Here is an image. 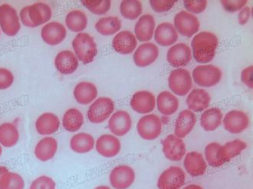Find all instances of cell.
<instances>
[{
	"instance_id": "cell-48",
	"label": "cell",
	"mask_w": 253,
	"mask_h": 189,
	"mask_svg": "<svg viewBox=\"0 0 253 189\" xmlns=\"http://www.w3.org/2000/svg\"><path fill=\"white\" fill-rule=\"evenodd\" d=\"M251 8L249 6H245L242 8L239 12L238 22L240 25H245L248 23L251 18Z\"/></svg>"
},
{
	"instance_id": "cell-49",
	"label": "cell",
	"mask_w": 253,
	"mask_h": 189,
	"mask_svg": "<svg viewBox=\"0 0 253 189\" xmlns=\"http://www.w3.org/2000/svg\"><path fill=\"white\" fill-rule=\"evenodd\" d=\"M183 189H204L202 186H199V185L191 184L189 186H186V187L183 188Z\"/></svg>"
},
{
	"instance_id": "cell-38",
	"label": "cell",
	"mask_w": 253,
	"mask_h": 189,
	"mask_svg": "<svg viewBox=\"0 0 253 189\" xmlns=\"http://www.w3.org/2000/svg\"><path fill=\"white\" fill-rule=\"evenodd\" d=\"M122 28L121 20L116 16L104 17L96 22L95 29L103 36H111L118 33Z\"/></svg>"
},
{
	"instance_id": "cell-2",
	"label": "cell",
	"mask_w": 253,
	"mask_h": 189,
	"mask_svg": "<svg viewBox=\"0 0 253 189\" xmlns=\"http://www.w3.org/2000/svg\"><path fill=\"white\" fill-rule=\"evenodd\" d=\"M52 15L51 8L48 4L38 2L22 8L19 13L20 22L27 28H35L47 24Z\"/></svg>"
},
{
	"instance_id": "cell-47",
	"label": "cell",
	"mask_w": 253,
	"mask_h": 189,
	"mask_svg": "<svg viewBox=\"0 0 253 189\" xmlns=\"http://www.w3.org/2000/svg\"><path fill=\"white\" fill-rule=\"evenodd\" d=\"M253 66L246 67L241 72V80L248 88L253 89Z\"/></svg>"
},
{
	"instance_id": "cell-43",
	"label": "cell",
	"mask_w": 253,
	"mask_h": 189,
	"mask_svg": "<svg viewBox=\"0 0 253 189\" xmlns=\"http://www.w3.org/2000/svg\"><path fill=\"white\" fill-rule=\"evenodd\" d=\"M29 189H56V183L49 176H38L32 182Z\"/></svg>"
},
{
	"instance_id": "cell-23",
	"label": "cell",
	"mask_w": 253,
	"mask_h": 189,
	"mask_svg": "<svg viewBox=\"0 0 253 189\" xmlns=\"http://www.w3.org/2000/svg\"><path fill=\"white\" fill-rule=\"evenodd\" d=\"M56 70L63 75H70L75 73L79 65V61L70 50H63L56 56L54 60Z\"/></svg>"
},
{
	"instance_id": "cell-36",
	"label": "cell",
	"mask_w": 253,
	"mask_h": 189,
	"mask_svg": "<svg viewBox=\"0 0 253 189\" xmlns=\"http://www.w3.org/2000/svg\"><path fill=\"white\" fill-rule=\"evenodd\" d=\"M66 26L74 33H82L86 29L88 23L87 15L83 11L76 9L71 11L66 15Z\"/></svg>"
},
{
	"instance_id": "cell-11",
	"label": "cell",
	"mask_w": 253,
	"mask_h": 189,
	"mask_svg": "<svg viewBox=\"0 0 253 189\" xmlns=\"http://www.w3.org/2000/svg\"><path fill=\"white\" fill-rule=\"evenodd\" d=\"M109 181L114 189H128L135 183V170L128 165H118L110 172Z\"/></svg>"
},
{
	"instance_id": "cell-52",
	"label": "cell",
	"mask_w": 253,
	"mask_h": 189,
	"mask_svg": "<svg viewBox=\"0 0 253 189\" xmlns=\"http://www.w3.org/2000/svg\"><path fill=\"white\" fill-rule=\"evenodd\" d=\"M1 31H1V28H0V36H1Z\"/></svg>"
},
{
	"instance_id": "cell-10",
	"label": "cell",
	"mask_w": 253,
	"mask_h": 189,
	"mask_svg": "<svg viewBox=\"0 0 253 189\" xmlns=\"http://www.w3.org/2000/svg\"><path fill=\"white\" fill-rule=\"evenodd\" d=\"M174 28L177 33L185 37L190 38L199 32L200 22L195 15L186 11H180L174 16Z\"/></svg>"
},
{
	"instance_id": "cell-32",
	"label": "cell",
	"mask_w": 253,
	"mask_h": 189,
	"mask_svg": "<svg viewBox=\"0 0 253 189\" xmlns=\"http://www.w3.org/2000/svg\"><path fill=\"white\" fill-rule=\"evenodd\" d=\"M223 118L224 114L220 108H209L201 115L200 126L206 132H213L220 126Z\"/></svg>"
},
{
	"instance_id": "cell-20",
	"label": "cell",
	"mask_w": 253,
	"mask_h": 189,
	"mask_svg": "<svg viewBox=\"0 0 253 189\" xmlns=\"http://www.w3.org/2000/svg\"><path fill=\"white\" fill-rule=\"evenodd\" d=\"M138 41L135 35L129 31L118 32L112 40L114 50L121 55L131 54L136 49Z\"/></svg>"
},
{
	"instance_id": "cell-27",
	"label": "cell",
	"mask_w": 253,
	"mask_h": 189,
	"mask_svg": "<svg viewBox=\"0 0 253 189\" xmlns=\"http://www.w3.org/2000/svg\"><path fill=\"white\" fill-rule=\"evenodd\" d=\"M73 95L79 104L87 105L91 104L97 98L98 90L91 82H80L75 87Z\"/></svg>"
},
{
	"instance_id": "cell-5",
	"label": "cell",
	"mask_w": 253,
	"mask_h": 189,
	"mask_svg": "<svg viewBox=\"0 0 253 189\" xmlns=\"http://www.w3.org/2000/svg\"><path fill=\"white\" fill-rule=\"evenodd\" d=\"M192 78L199 87L210 88L220 81L222 72L218 67L213 64H201L192 70Z\"/></svg>"
},
{
	"instance_id": "cell-19",
	"label": "cell",
	"mask_w": 253,
	"mask_h": 189,
	"mask_svg": "<svg viewBox=\"0 0 253 189\" xmlns=\"http://www.w3.org/2000/svg\"><path fill=\"white\" fill-rule=\"evenodd\" d=\"M130 106L138 114H148L155 110L156 98L155 94L149 91H138L131 97Z\"/></svg>"
},
{
	"instance_id": "cell-33",
	"label": "cell",
	"mask_w": 253,
	"mask_h": 189,
	"mask_svg": "<svg viewBox=\"0 0 253 189\" xmlns=\"http://www.w3.org/2000/svg\"><path fill=\"white\" fill-rule=\"evenodd\" d=\"M70 148L73 152L80 155L89 153L95 146V140L90 134L79 132L71 138Z\"/></svg>"
},
{
	"instance_id": "cell-14",
	"label": "cell",
	"mask_w": 253,
	"mask_h": 189,
	"mask_svg": "<svg viewBox=\"0 0 253 189\" xmlns=\"http://www.w3.org/2000/svg\"><path fill=\"white\" fill-rule=\"evenodd\" d=\"M131 126L132 120L131 115L124 110L116 111L109 120V129L117 137L125 136L131 130Z\"/></svg>"
},
{
	"instance_id": "cell-4",
	"label": "cell",
	"mask_w": 253,
	"mask_h": 189,
	"mask_svg": "<svg viewBox=\"0 0 253 189\" xmlns=\"http://www.w3.org/2000/svg\"><path fill=\"white\" fill-rule=\"evenodd\" d=\"M114 111L115 104L111 98L100 97L90 104L87 111V118L91 124H102L111 117Z\"/></svg>"
},
{
	"instance_id": "cell-30",
	"label": "cell",
	"mask_w": 253,
	"mask_h": 189,
	"mask_svg": "<svg viewBox=\"0 0 253 189\" xmlns=\"http://www.w3.org/2000/svg\"><path fill=\"white\" fill-rule=\"evenodd\" d=\"M247 148V143L244 141L234 139L224 145H220L217 151V158L223 163H227L240 155Z\"/></svg>"
},
{
	"instance_id": "cell-51",
	"label": "cell",
	"mask_w": 253,
	"mask_h": 189,
	"mask_svg": "<svg viewBox=\"0 0 253 189\" xmlns=\"http://www.w3.org/2000/svg\"><path fill=\"white\" fill-rule=\"evenodd\" d=\"M2 145H0V158H1V156H2Z\"/></svg>"
},
{
	"instance_id": "cell-9",
	"label": "cell",
	"mask_w": 253,
	"mask_h": 189,
	"mask_svg": "<svg viewBox=\"0 0 253 189\" xmlns=\"http://www.w3.org/2000/svg\"><path fill=\"white\" fill-rule=\"evenodd\" d=\"M186 173L181 167L172 166L160 175L158 189H181L186 183Z\"/></svg>"
},
{
	"instance_id": "cell-16",
	"label": "cell",
	"mask_w": 253,
	"mask_h": 189,
	"mask_svg": "<svg viewBox=\"0 0 253 189\" xmlns=\"http://www.w3.org/2000/svg\"><path fill=\"white\" fill-rule=\"evenodd\" d=\"M41 36L46 44L58 46L61 44L66 39L67 30L66 26L59 22H48L42 28Z\"/></svg>"
},
{
	"instance_id": "cell-35",
	"label": "cell",
	"mask_w": 253,
	"mask_h": 189,
	"mask_svg": "<svg viewBox=\"0 0 253 189\" xmlns=\"http://www.w3.org/2000/svg\"><path fill=\"white\" fill-rule=\"evenodd\" d=\"M84 117L82 111L76 108L68 109L64 113L62 119V125L65 130L69 132H76L83 127Z\"/></svg>"
},
{
	"instance_id": "cell-3",
	"label": "cell",
	"mask_w": 253,
	"mask_h": 189,
	"mask_svg": "<svg viewBox=\"0 0 253 189\" xmlns=\"http://www.w3.org/2000/svg\"><path fill=\"white\" fill-rule=\"evenodd\" d=\"M72 46L78 60L84 64H90L94 62L98 53L95 40L87 33H78L73 39Z\"/></svg>"
},
{
	"instance_id": "cell-29",
	"label": "cell",
	"mask_w": 253,
	"mask_h": 189,
	"mask_svg": "<svg viewBox=\"0 0 253 189\" xmlns=\"http://www.w3.org/2000/svg\"><path fill=\"white\" fill-rule=\"evenodd\" d=\"M57 150V140L51 136H45L37 143L35 156L41 161H49L54 158Z\"/></svg>"
},
{
	"instance_id": "cell-28",
	"label": "cell",
	"mask_w": 253,
	"mask_h": 189,
	"mask_svg": "<svg viewBox=\"0 0 253 189\" xmlns=\"http://www.w3.org/2000/svg\"><path fill=\"white\" fill-rule=\"evenodd\" d=\"M211 95L203 89H195L188 94L186 104L192 112H202L208 109L211 103Z\"/></svg>"
},
{
	"instance_id": "cell-50",
	"label": "cell",
	"mask_w": 253,
	"mask_h": 189,
	"mask_svg": "<svg viewBox=\"0 0 253 189\" xmlns=\"http://www.w3.org/2000/svg\"><path fill=\"white\" fill-rule=\"evenodd\" d=\"M94 189H111L110 187H108V186H98V187L95 188Z\"/></svg>"
},
{
	"instance_id": "cell-6",
	"label": "cell",
	"mask_w": 253,
	"mask_h": 189,
	"mask_svg": "<svg viewBox=\"0 0 253 189\" xmlns=\"http://www.w3.org/2000/svg\"><path fill=\"white\" fill-rule=\"evenodd\" d=\"M136 129L141 139L146 141L155 140L162 132V121L157 114H146L138 120Z\"/></svg>"
},
{
	"instance_id": "cell-31",
	"label": "cell",
	"mask_w": 253,
	"mask_h": 189,
	"mask_svg": "<svg viewBox=\"0 0 253 189\" xmlns=\"http://www.w3.org/2000/svg\"><path fill=\"white\" fill-rule=\"evenodd\" d=\"M157 108L165 116L173 115L179 109V101L177 97L170 92H161L156 99Z\"/></svg>"
},
{
	"instance_id": "cell-1",
	"label": "cell",
	"mask_w": 253,
	"mask_h": 189,
	"mask_svg": "<svg viewBox=\"0 0 253 189\" xmlns=\"http://www.w3.org/2000/svg\"><path fill=\"white\" fill-rule=\"evenodd\" d=\"M218 44V38L214 33L202 31L192 39V56L199 64H208L214 59Z\"/></svg>"
},
{
	"instance_id": "cell-46",
	"label": "cell",
	"mask_w": 253,
	"mask_h": 189,
	"mask_svg": "<svg viewBox=\"0 0 253 189\" xmlns=\"http://www.w3.org/2000/svg\"><path fill=\"white\" fill-rule=\"evenodd\" d=\"M248 1L247 0H236V1H231V0H222L220 3L224 7V9L229 12H235L237 11H240L242 8L247 5Z\"/></svg>"
},
{
	"instance_id": "cell-7",
	"label": "cell",
	"mask_w": 253,
	"mask_h": 189,
	"mask_svg": "<svg viewBox=\"0 0 253 189\" xmlns=\"http://www.w3.org/2000/svg\"><path fill=\"white\" fill-rule=\"evenodd\" d=\"M22 28L19 15L16 9L9 4L0 5V28L8 36H14L19 33Z\"/></svg>"
},
{
	"instance_id": "cell-18",
	"label": "cell",
	"mask_w": 253,
	"mask_h": 189,
	"mask_svg": "<svg viewBox=\"0 0 253 189\" xmlns=\"http://www.w3.org/2000/svg\"><path fill=\"white\" fill-rule=\"evenodd\" d=\"M94 147L99 155L107 158H111L120 154L122 144L115 135L104 134L96 141Z\"/></svg>"
},
{
	"instance_id": "cell-25",
	"label": "cell",
	"mask_w": 253,
	"mask_h": 189,
	"mask_svg": "<svg viewBox=\"0 0 253 189\" xmlns=\"http://www.w3.org/2000/svg\"><path fill=\"white\" fill-rule=\"evenodd\" d=\"M185 170L193 177L203 176L207 170V163L200 152H191L186 154L183 160Z\"/></svg>"
},
{
	"instance_id": "cell-41",
	"label": "cell",
	"mask_w": 253,
	"mask_h": 189,
	"mask_svg": "<svg viewBox=\"0 0 253 189\" xmlns=\"http://www.w3.org/2000/svg\"><path fill=\"white\" fill-rule=\"evenodd\" d=\"M217 142H211L207 145L205 149V159L206 163L213 167H219L224 164L217 158V151L220 147Z\"/></svg>"
},
{
	"instance_id": "cell-40",
	"label": "cell",
	"mask_w": 253,
	"mask_h": 189,
	"mask_svg": "<svg viewBox=\"0 0 253 189\" xmlns=\"http://www.w3.org/2000/svg\"><path fill=\"white\" fill-rule=\"evenodd\" d=\"M82 4L89 12L95 15H104L111 8L110 0H82Z\"/></svg>"
},
{
	"instance_id": "cell-26",
	"label": "cell",
	"mask_w": 253,
	"mask_h": 189,
	"mask_svg": "<svg viewBox=\"0 0 253 189\" xmlns=\"http://www.w3.org/2000/svg\"><path fill=\"white\" fill-rule=\"evenodd\" d=\"M154 37L159 46L167 47L173 46L176 43L179 34L173 24L163 22L155 28Z\"/></svg>"
},
{
	"instance_id": "cell-44",
	"label": "cell",
	"mask_w": 253,
	"mask_h": 189,
	"mask_svg": "<svg viewBox=\"0 0 253 189\" xmlns=\"http://www.w3.org/2000/svg\"><path fill=\"white\" fill-rule=\"evenodd\" d=\"M176 1L170 0H151L150 5L152 9L158 13H164L172 9Z\"/></svg>"
},
{
	"instance_id": "cell-37",
	"label": "cell",
	"mask_w": 253,
	"mask_h": 189,
	"mask_svg": "<svg viewBox=\"0 0 253 189\" xmlns=\"http://www.w3.org/2000/svg\"><path fill=\"white\" fill-rule=\"evenodd\" d=\"M18 127L12 123L6 122L0 125V145L5 148H12L19 141Z\"/></svg>"
},
{
	"instance_id": "cell-12",
	"label": "cell",
	"mask_w": 253,
	"mask_h": 189,
	"mask_svg": "<svg viewBox=\"0 0 253 189\" xmlns=\"http://www.w3.org/2000/svg\"><path fill=\"white\" fill-rule=\"evenodd\" d=\"M250 118L241 110H232L223 118L225 130L231 134H240L245 131L250 126Z\"/></svg>"
},
{
	"instance_id": "cell-21",
	"label": "cell",
	"mask_w": 253,
	"mask_h": 189,
	"mask_svg": "<svg viewBox=\"0 0 253 189\" xmlns=\"http://www.w3.org/2000/svg\"><path fill=\"white\" fill-rule=\"evenodd\" d=\"M196 121L194 112L189 109L181 111L175 122L174 135L182 139L187 137L196 126Z\"/></svg>"
},
{
	"instance_id": "cell-39",
	"label": "cell",
	"mask_w": 253,
	"mask_h": 189,
	"mask_svg": "<svg viewBox=\"0 0 253 189\" xmlns=\"http://www.w3.org/2000/svg\"><path fill=\"white\" fill-rule=\"evenodd\" d=\"M142 11V4L138 0H124L120 3V14L124 18L129 21H134L140 18Z\"/></svg>"
},
{
	"instance_id": "cell-34",
	"label": "cell",
	"mask_w": 253,
	"mask_h": 189,
	"mask_svg": "<svg viewBox=\"0 0 253 189\" xmlns=\"http://www.w3.org/2000/svg\"><path fill=\"white\" fill-rule=\"evenodd\" d=\"M25 183L21 175L0 166V189H25Z\"/></svg>"
},
{
	"instance_id": "cell-17",
	"label": "cell",
	"mask_w": 253,
	"mask_h": 189,
	"mask_svg": "<svg viewBox=\"0 0 253 189\" xmlns=\"http://www.w3.org/2000/svg\"><path fill=\"white\" fill-rule=\"evenodd\" d=\"M159 49L153 43L140 45L134 52L133 62L138 67H146L153 64L159 56Z\"/></svg>"
},
{
	"instance_id": "cell-24",
	"label": "cell",
	"mask_w": 253,
	"mask_h": 189,
	"mask_svg": "<svg viewBox=\"0 0 253 189\" xmlns=\"http://www.w3.org/2000/svg\"><path fill=\"white\" fill-rule=\"evenodd\" d=\"M60 127V121L57 115L51 112L41 114L35 122V129L39 135L50 136Z\"/></svg>"
},
{
	"instance_id": "cell-22",
	"label": "cell",
	"mask_w": 253,
	"mask_h": 189,
	"mask_svg": "<svg viewBox=\"0 0 253 189\" xmlns=\"http://www.w3.org/2000/svg\"><path fill=\"white\" fill-rule=\"evenodd\" d=\"M155 24L153 15L146 14L141 15L134 28V33L137 40L141 43H148L154 36L155 33Z\"/></svg>"
},
{
	"instance_id": "cell-42",
	"label": "cell",
	"mask_w": 253,
	"mask_h": 189,
	"mask_svg": "<svg viewBox=\"0 0 253 189\" xmlns=\"http://www.w3.org/2000/svg\"><path fill=\"white\" fill-rule=\"evenodd\" d=\"M183 5L186 12L192 15H199L206 11L208 6V1L206 0H185Z\"/></svg>"
},
{
	"instance_id": "cell-13",
	"label": "cell",
	"mask_w": 253,
	"mask_h": 189,
	"mask_svg": "<svg viewBox=\"0 0 253 189\" xmlns=\"http://www.w3.org/2000/svg\"><path fill=\"white\" fill-rule=\"evenodd\" d=\"M162 149L165 158L170 161H180L186 155L184 142L174 134H169L164 139Z\"/></svg>"
},
{
	"instance_id": "cell-15",
	"label": "cell",
	"mask_w": 253,
	"mask_h": 189,
	"mask_svg": "<svg viewBox=\"0 0 253 189\" xmlns=\"http://www.w3.org/2000/svg\"><path fill=\"white\" fill-rule=\"evenodd\" d=\"M192 59V50L186 43H179L173 45L168 49L167 61L169 65L175 68L185 67Z\"/></svg>"
},
{
	"instance_id": "cell-45",
	"label": "cell",
	"mask_w": 253,
	"mask_h": 189,
	"mask_svg": "<svg viewBox=\"0 0 253 189\" xmlns=\"http://www.w3.org/2000/svg\"><path fill=\"white\" fill-rule=\"evenodd\" d=\"M12 72L5 67H0V90H5L12 87L14 83Z\"/></svg>"
},
{
	"instance_id": "cell-8",
	"label": "cell",
	"mask_w": 253,
	"mask_h": 189,
	"mask_svg": "<svg viewBox=\"0 0 253 189\" xmlns=\"http://www.w3.org/2000/svg\"><path fill=\"white\" fill-rule=\"evenodd\" d=\"M169 90L178 96H185L192 88V78L189 70L177 68L169 73L168 78Z\"/></svg>"
}]
</instances>
